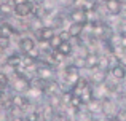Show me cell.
Returning <instances> with one entry per match:
<instances>
[{"label":"cell","instance_id":"1","mask_svg":"<svg viewBox=\"0 0 126 121\" xmlns=\"http://www.w3.org/2000/svg\"><path fill=\"white\" fill-rule=\"evenodd\" d=\"M101 105H102V115L105 118H115L118 108H120L118 102L115 99H112V97H104L101 100Z\"/></svg>","mask_w":126,"mask_h":121},{"label":"cell","instance_id":"2","mask_svg":"<svg viewBox=\"0 0 126 121\" xmlns=\"http://www.w3.org/2000/svg\"><path fill=\"white\" fill-rule=\"evenodd\" d=\"M104 6L105 11L112 16H120L123 13V2L121 0H105Z\"/></svg>","mask_w":126,"mask_h":121},{"label":"cell","instance_id":"3","mask_svg":"<svg viewBox=\"0 0 126 121\" xmlns=\"http://www.w3.org/2000/svg\"><path fill=\"white\" fill-rule=\"evenodd\" d=\"M89 81H91L93 86H96V84H102L107 81L109 78V72L105 70H101V68H96V70H91V73H89Z\"/></svg>","mask_w":126,"mask_h":121},{"label":"cell","instance_id":"4","mask_svg":"<svg viewBox=\"0 0 126 121\" xmlns=\"http://www.w3.org/2000/svg\"><path fill=\"white\" fill-rule=\"evenodd\" d=\"M126 73V65L121 64V62H117V64L112 65V68L109 70V77H112L115 81H123Z\"/></svg>","mask_w":126,"mask_h":121},{"label":"cell","instance_id":"5","mask_svg":"<svg viewBox=\"0 0 126 121\" xmlns=\"http://www.w3.org/2000/svg\"><path fill=\"white\" fill-rule=\"evenodd\" d=\"M85 59H86V68H88L89 72L99 68V59H101V54H99V53L88 51V53H86V56H85Z\"/></svg>","mask_w":126,"mask_h":121},{"label":"cell","instance_id":"6","mask_svg":"<svg viewBox=\"0 0 126 121\" xmlns=\"http://www.w3.org/2000/svg\"><path fill=\"white\" fill-rule=\"evenodd\" d=\"M86 24H88V22H86ZM86 24H85V22H70V26L67 27L69 34H70V37H72V38L81 37V35H83V32H85Z\"/></svg>","mask_w":126,"mask_h":121},{"label":"cell","instance_id":"7","mask_svg":"<svg viewBox=\"0 0 126 121\" xmlns=\"http://www.w3.org/2000/svg\"><path fill=\"white\" fill-rule=\"evenodd\" d=\"M85 108L88 110L91 115H101L102 113V105H101V99H96V97H93L91 100H89L88 104L85 105Z\"/></svg>","mask_w":126,"mask_h":121},{"label":"cell","instance_id":"8","mask_svg":"<svg viewBox=\"0 0 126 121\" xmlns=\"http://www.w3.org/2000/svg\"><path fill=\"white\" fill-rule=\"evenodd\" d=\"M69 18H70V22H88V19H86V11L85 10H80V8H74L70 11V14H69Z\"/></svg>","mask_w":126,"mask_h":121},{"label":"cell","instance_id":"9","mask_svg":"<svg viewBox=\"0 0 126 121\" xmlns=\"http://www.w3.org/2000/svg\"><path fill=\"white\" fill-rule=\"evenodd\" d=\"M15 10H16V14L27 16L29 13L34 11V6H32V3H29V2H21V3H18V5L15 6Z\"/></svg>","mask_w":126,"mask_h":121},{"label":"cell","instance_id":"10","mask_svg":"<svg viewBox=\"0 0 126 121\" xmlns=\"http://www.w3.org/2000/svg\"><path fill=\"white\" fill-rule=\"evenodd\" d=\"M81 99V102H83V105H86V104L89 102V100L94 97V94H93V84L89 83L88 86H85L83 89H81V93H80V96H78Z\"/></svg>","mask_w":126,"mask_h":121},{"label":"cell","instance_id":"11","mask_svg":"<svg viewBox=\"0 0 126 121\" xmlns=\"http://www.w3.org/2000/svg\"><path fill=\"white\" fill-rule=\"evenodd\" d=\"M58 51H59L61 54H64L65 57H67V56H70L72 51H74V45H72V41H70V40H62V41H61V45L58 46Z\"/></svg>","mask_w":126,"mask_h":121},{"label":"cell","instance_id":"12","mask_svg":"<svg viewBox=\"0 0 126 121\" xmlns=\"http://www.w3.org/2000/svg\"><path fill=\"white\" fill-rule=\"evenodd\" d=\"M53 35H54L53 27H40L37 30V37H38V40H42V41H48Z\"/></svg>","mask_w":126,"mask_h":121},{"label":"cell","instance_id":"13","mask_svg":"<svg viewBox=\"0 0 126 121\" xmlns=\"http://www.w3.org/2000/svg\"><path fill=\"white\" fill-rule=\"evenodd\" d=\"M53 121H72V116L65 110H56V115L53 118Z\"/></svg>","mask_w":126,"mask_h":121},{"label":"cell","instance_id":"14","mask_svg":"<svg viewBox=\"0 0 126 121\" xmlns=\"http://www.w3.org/2000/svg\"><path fill=\"white\" fill-rule=\"evenodd\" d=\"M34 46H35V43H34L32 38H24V40L21 41V48H22L24 53H31V51H34Z\"/></svg>","mask_w":126,"mask_h":121},{"label":"cell","instance_id":"15","mask_svg":"<svg viewBox=\"0 0 126 121\" xmlns=\"http://www.w3.org/2000/svg\"><path fill=\"white\" fill-rule=\"evenodd\" d=\"M61 41H62L61 35H59V34H54V35H53V37L48 40V43H49V46H51L53 50H58V46L61 45Z\"/></svg>","mask_w":126,"mask_h":121},{"label":"cell","instance_id":"16","mask_svg":"<svg viewBox=\"0 0 126 121\" xmlns=\"http://www.w3.org/2000/svg\"><path fill=\"white\" fill-rule=\"evenodd\" d=\"M118 32H120L121 35H125V37H126V19H123V21L120 22V27H118Z\"/></svg>","mask_w":126,"mask_h":121},{"label":"cell","instance_id":"17","mask_svg":"<svg viewBox=\"0 0 126 121\" xmlns=\"http://www.w3.org/2000/svg\"><path fill=\"white\" fill-rule=\"evenodd\" d=\"M123 84L126 86V73H125V78H123Z\"/></svg>","mask_w":126,"mask_h":121}]
</instances>
